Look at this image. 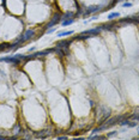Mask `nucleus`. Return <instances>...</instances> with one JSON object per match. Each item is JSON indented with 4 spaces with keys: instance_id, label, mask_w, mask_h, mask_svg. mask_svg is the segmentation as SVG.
<instances>
[{
    "instance_id": "nucleus-18",
    "label": "nucleus",
    "mask_w": 139,
    "mask_h": 140,
    "mask_svg": "<svg viewBox=\"0 0 139 140\" xmlns=\"http://www.w3.org/2000/svg\"><path fill=\"white\" fill-rule=\"evenodd\" d=\"M58 139H59V140H65V139H67V136H59V138H58Z\"/></svg>"
},
{
    "instance_id": "nucleus-10",
    "label": "nucleus",
    "mask_w": 139,
    "mask_h": 140,
    "mask_svg": "<svg viewBox=\"0 0 139 140\" xmlns=\"http://www.w3.org/2000/svg\"><path fill=\"white\" fill-rule=\"evenodd\" d=\"M22 132V129H20V126H19L18 123L14 126V128H13V133H14V135H18L19 133Z\"/></svg>"
},
{
    "instance_id": "nucleus-14",
    "label": "nucleus",
    "mask_w": 139,
    "mask_h": 140,
    "mask_svg": "<svg viewBox=\"0 0 139 140\" xmlns=\"http://www.w3.org/2000/svg\"><path fill=\"white\" fill-rule=\"evenodd\" d=\"M72 23H73V18L67 19V20H64V22H62V25L65 27V25H68V24H72Z\"/></svg>"
},
{
    "instance_id": "nucleus-3",
    "label": "nucleus",
    "mask_w": 139,
    "mask_h": 140,
    "mask_svg": "<svg viewBox=\"0 0 139 140\" xmlns=\"http://www.w3.org/2000/svg\"><path fill=\"white\" fill-rule=\"evenodd\" d=\"M60 19H61V14L60 13H55L54 16H53V18H52L51 22L46 25V28L47 29H51V27H54L55 24H58V23L60 22Z\"/></svg>"
},
{
    "instance_id": "nucleus-12",
    "label": "nucleus",
    "mask_w": 139,
    "mask_h": 140,
    "mask_svg": "<svg viewBox=\"0 0 139 140\" xmlns=\"http://www.w3.org/2000/svg\"><path fill=\"white\" fill-rule=\"evenodd\" d=\"M6 49H10V44H7V43L0 44V52H1V50H6Z\"/></svg>"
},
{
    "instance_id": "nucleus-19",
    "label": "nucleus",
    "mask_w": 139,
    "mask_h": 140,
    "mask_svg": "<svg viewBox=\"0 0 139 140\" xmlns=\"http://www.w3.org/2000/svg\"><path fill=\"white\" fill-rule=\"evenodd\" d=\"M3 6H4V7H6V0H3Z\"/></svg>"
},
{
    "instance_id": "nucleus-11",
    "label": "nucleus",
    "mask_w": 139,
    "mask_h": 140,
    "mask_svg": "<svg viewBox=\"0 0 139 140\" xmlns=\"http://www.w3.org/2000/svg\"><path fill=\"white\" fill-rule=\"evenodd\" d=\"M116 17H120V13H118V12H114V13H110L108 16V19H114Z\"/></svg>"
},
{
    "instance_id": "nucleus-4",
    "label": "nucleus",
    "mask_w": 139,
    "mask_h": 140,
    "mask_svg": "<svg viewBox=\"0 0 139 140\" xmlns=\"http://www.w3.org/2000/svg\"><path fill=\"white\" fill-rule=\"evenodd\" d=\"M134 23H138V19L137 18H131V17L122 18V19L119 20V24H120V25H124V24H134Z\"/></svg>"
},
{
    "instance_id": "nucleus-6",
    "label": "nucleus",
    "mask_w": 139,
    "mask_h": 140,
    "mask_svg": "<svg viewBox=\"0 0 139 140\" xmlns=\"http://www.w3.org/2000/svg\"><path fill=\"white\" fill-rule=\"evenodd\" d=\"M51 134V132L48 131V129H46V131H41V132H37L36 134H35V138H37V139H43V138H47V136Z\"/></svg>"
},
{
    "instance_id": "nucleus-17",
    "label": "nucleus",
    "mask_w": 139,
    "mask_h": 140,
    "mask_svg": "<svg viewBox=\"0 0 139 140\" xmlns=\"http://www.w3.org/2000/svg\"><path fill=\"white\" fill-rule=\"evenodd\" d=\"M116 133H118V132H111L110 134H108V136H113V135H115Z\"/></svg>"
},
{
    "instance_id": "nucleus-15",
    "label": "nucleus",
    "mask_w": 139,
    "mask_h": 140,
    "mask_svg": "<svg viewBox=\"0 0 139 140\" xmlns=\"http://www.w3.org/2000/svg\"><path fill=\"white\" fill-rule=\"evenodd\" d=\"M94 139H107V136H104V135H96V136H94Z\"/></svg>"
},
{
    "instance_id": "nucleus-2",
    "label": "nucleus",
    "mask_w": 139,
    "mask_h": 140,
    "mask_svg": "<svg viewBox=\"0 0 139 140\" xmlns=\"http://www.w3.org/2000/svg\"><path fill=\"white\" fill-rule=\"evenodd\" d=\"M35 35V32H34V30H28V31H25V34L23 35V37H20L19 40H17V42L16 43H22V42H24V41H28V40H30L31 37Z\"/></svg>"
},
{
    "instance_id": "nucleus-13",
    "label": "nucleus",
    "mask_w": 139,
    "mask_h": 140,
    "mask_svg": "<svg viewBox=\"0 0 139 140\" xmlns=\"http://www.w3.org/2000/svg\"><path fill=\"white\" fill-rule=\"evenodd\" d=\"M72 34H73V31H61V32H59V37L66 36V35H72Z\"/></svg>"
},
{
    "instance_id": "nucleus-16",
    "label": "nucleus",
    "mask_w": 139,
    "mask_h": 140,
    "mask_svg": "<svg viewBox=\"0 0 139 140\" xmlns=\"http://www.w3.org/2000/svg\"><path fill=\"white\" fill-rule=\"evenodd\" d=\"M131 5H132L131 3H126V4H124V7H130Z\"/></svg>"
},
{
    "instance_id": "nucleus-5",
    "label": "nucleus",
    "mask_w": 139,
    "mask_h": 140,
    "mask_svg": "<svg viewBox=\"0 0 139 140\" xmlns=\"http://www.w3.org/2000/svg\"><path fill=\"white\" fill-rule=\"evenodd\" d=\"M0 61H6V62H11L13 65H18L20 62V60L14 55V56H10V58H4V59H0Z\"/></svg>"
},
{
    "instance_id": "nucleus-1",
    "label": "nucleus",
    "mask_w": 139,
    "mask_h": 140,
    "mask_svg": "<svg viewBox=\"0 0 139 140\" xmlns=\"http://www.w3.org/2000/svg\"><path fill=\"white\" fill-rule=\"evenodd\" d=\"M70 44H71V41L62 40V41H60V42H58V43H56V47H59L60 49H62V50H64V54L67 55V54H68V47H70Z\"/></svg>"
},
{
    "instance_id": "nucleus-7",
    "label": "nucleus",
    "mask_w": 139,
    "mask_h": 140,
    "mask_svg": "<svg viewBox=\"0 0 139 140\" xmlns=\"http://www.w3.org/2000/svg\"><path fill=\"white\" fill-rule=\"evenodd\" d=\"M115 25H118V23L115 22H111V23H107V24H103V25H101V28L100 29H111L113 27H115Z\"/></svg>"
},
{
    "instance_id": "nucleus-9",
    "label": "nucleus",
    "mask_w": 139,
    "mask_h": 140,
    "mask_svg": "<svg viewBox=\"0 0 139 140\" xmlns=\"http://www.w3.org/2000/svg\"><path fill=\"white\" fill-rule=\"evenodd\" d=\"M98 9H100V6H90V7L86 10V13H92V12H96V11H98Z\"/></svg>"
},
{
    "instance_id": "nucleus-8",
    "label": "nucleus",
    "mask_w": 139,
    "mask_h": 140,
    "mask_svg": "<svg viewBox=\"0 0 139 140\" xmlns=\"http://www.w3.org/2000/svg\"><path fill=\"white\" fill-rule=\"evenodd\" d=\"M73 16L74 14L72 13V12H66L65 14H64V16H62V17H61V19H64V20H67V19H71V18H73Z\"/></svg>"
}]
</instances>
